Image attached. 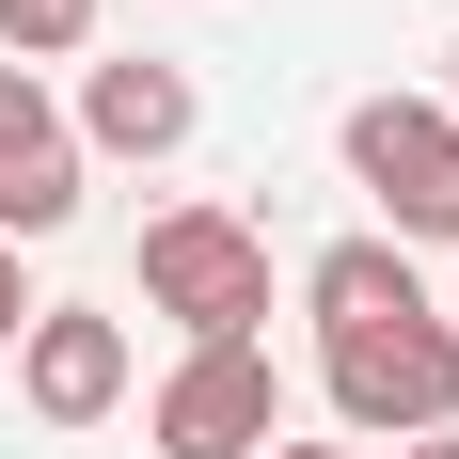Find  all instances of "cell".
I'll return each mask as SVG.
<instances>
[{
    "mask_svg": "<svg viewBox=\"0 0 459 459\" xmlns=\"http://www.w3.org/2000/svg\"><path fill=\"white\" fill-rule=\"evenodd\" d=\"M317 396L349 444H428V428H459V333L444 301L428 317H380V333H317Z\"/></svg>",
    "mask_w": 459,
    "mask_h": 459,
    "instance_id": "1",
    "label": "cell"
},
{
    "mask_svg": "<svg viewBox=\"0 0 459 459\" xmlns=\"http://www.w3.org/2000/svg\"><path fill=\"white\" fill-rule=\"evenodd\" d=\"M143 301L190 349H254V317H270V238L238 222V206H159L143 222Z\"/></svg>",
    "mask_w": 459,
    "mask_h": 459,
    "instance_id": "2",
    "label": "cell"
},
{
    "mask_svg": "<svg viewBox=\"0 0 459 459\" xmlns=\"http://www.w3.org/2000/svg\"><path fill=\"white\" fill-rule=\"evenodd\" d=\"M349 190L380 206L365 238H396V254L444 238L459 254V127H444V95H365L349 111Z\"/></svg>",
    "mask_w": 459,
    "mask_h": 459,
    "instance_id": "3",
    "label": "cell"
},
{
    "mask_svg": "<svg viewBox=\"0 0 459 459\" xmlns=\"http://www.w3.org/2000/svg\"><path fill=\"white\" fill-rule=\"evenodd\" d=\"M143 444H159V459H270V444H285L270 349H190V365L143 396Z\"/></svg>",
    "mask_w": 459,
    "mask_h": 459,
    "instance_id": "4",
    "label": "cell"
},
{
    "mask_svg": "<svg viewBox=\"0 0 459 459\" xmlns=\"http://www.w3.org/2000/svg\"><path fill=\"white\" fill-rule=\"evenodd\" d=\"M80 190H95V159L64 143L48 80H32V64H0V254L64 238V222H80Z\"/></svg>",
    "mask_w": 459,
    "mask_h": 459,
    "instance_id": "5",
    "label": "cell"
},
{
    "mask_svg": "<svg viewBox=\"0 0 459 459\" xmlns=\"http://www.w3.org/2000/svg\"><path fill=\"white\" fill-rule=\"evenodd\" d=\"M16 396H32L48 428H111V412H127V317L32 301V333H16Z\"/></svg>",
    "mask_w": 459,
    "mask_h": 459,
    "instance_id": "6",
    "label": "cell"
},
{
    "mask_svg": "<svg viewBox=\"0 0 459 459\" xmlns=\"http://www.w3.org/2000/svg\"><path fill=\"white\" fill-rule=\"evenodd\" d=\"M206 127V95H190V64H159V48H95L80 64V159H175V143Z\"/></svg>",
    "mask_w": 459,
    "mask_h": 459,
    "instance_id": "7",
    "label": "cell"
},
{
    "mask_svg": "<svg viewBox=\"0 0 459 459\" xmlns=\"http://www.w3.org/2000/svg\"><path fill=\"white\" fill-rule=\"evenodd\" d=\"M301 317L317 333H380V317H428V270L396 238H333L317 270H301Z\"/></svg>",
    "mask_w": 459,
    "mask_h": 459,
    "instance_id": "8",
    "label": "cell"
},
{
    "mask_svg": "<svg viewBox=\"0 0 459 459\" xmlns=\"http://www.w3.org/2000/svg\"><path fill=\"white\" fill-rule=\"evenodd\" d=\"M95 48V0H0V64H80Z\"/></svg>",
    "mask_w": 459,
    "mask_h": 459,
    "instance_id": "9",
    "label": "cell"
},
{
    "mask_svg": "<svg viewBox=\"0 0 459 459\" xmlns=\"http://www.w3.org/2000/svg\"><path fill=\"white\" fill-rule=\"evenodd\" d=\"M16 333H32V270L0 254V349H16Z\"/></svg>",
    "mask_w": 459,
    "mask_h": 459,
    "instance_id": "10",
    "label": "cell"
},
{
    "mask_svg": "<svg viewBox=\"0 0 459 459\" xmlns=\"http://www.w3.org/2000/svg\"><path fill=\"white\" fill-rule=\"evenodd\" d=\"M396 459H459V428H428V444H396Z\"/></svg>",
    "mask_w": 459,
    "mask_h": 459,
    "instance_id": "11",
    "label": "cell"
},
{
    "mask_svg": "<svg viewBox=\"0 0 459 459\" xmlns=\"http://www.w3.org/2000/svg\"><path fill=\"white\" fill-rule=\"evenodd\" d=\"M270 459H365V444H270Z\"/></svg>",
    "mask_w": 459,
    "mask_h": 459,
    "instance_id": "12",
    "label": "cell"
},
{
    "mask_svg": "<svg viewBox=\"0 0 459 459\" xmlns=\"http://www.w3.org/2000/svg\"><path fill=\"white\" fill-rule=\"evenodd\" d=\"M444 127H459V80H444Z\"/></svg>",
    "mask_w": 459,
    "mask_h": 459,
    "instance_id": "13",
    "label": "cell"
},
{
    "mask_svg": "<svg viewBox=\"0 0 459 459\" xmlns=\"http://www.w3.org/2000/svg\"><path fill=\"white\" fill-rule=\"evenodd\" d=\"M444 333H459V301H444Z\"/></svg>",
    "mask_w": 459,
    "mask_h": 459,
    "instance_id": "14",
    "label": "cell"
}]
</instances>
